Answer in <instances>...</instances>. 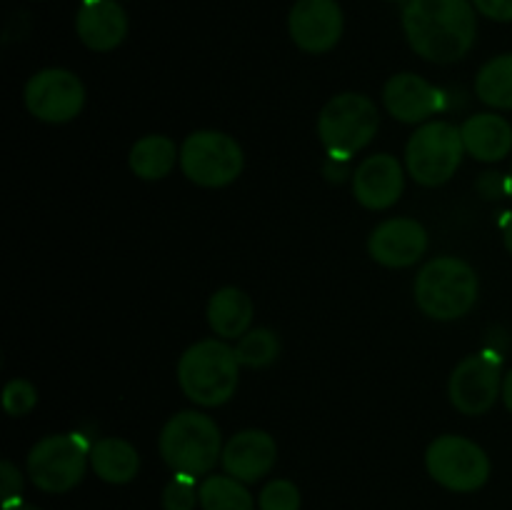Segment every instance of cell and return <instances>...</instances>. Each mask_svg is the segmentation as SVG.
I'll list each match as a JSON object with an SVG mask.
<instances>
[{
	"instance_id": "1",
	"label": "cell",
	"mask_w": 512,
	"mask_h": 510,
	"mask_svg": "<svg viewBox=\"0 0 512 510\" xmlns=\"http://www.w3.org/2000/svg\"><path fill=\"white\" fill-rule=\"evenodd\" d=\"M475 13L473 0H408L403 8L405 38L428 63H458L475 45Z\"/></svg>"
},
{
	"instance_id": "2",
	"label": "cell",
	"mask_w": 512,
	"mask_h": 510,
	"mask_svg": "<svg viewBox=\"0 0 512 510\" xmlns=\"http://www.w3.org/2000/svg\"><path fill=\"white\" fill-rule=\"evenodd\" d=\"M240 383V360L225 340L208 338L190 345L178 360V385L190 403L218 408L235 395Z\"/></svg>"
},
{
	"instance_id": "3",
	"label": "cell",
	"mask_w": 512,
	"mask_h": 510,
	"mask_svg": "<svg viewBox=\"0 0 512 510\" xmlns=\"http://www.w3.org/2000/svg\"><path fill=\"white\" fill-rule=\"evenodd\" d=\"M160 458L175 473L208 475L223 458V435L218 423L200 410H180L165 420L158 438Z\"/></svg>"
},
{
	"instance_id": "4",
	"label": "cell",
	"mask_w": 512,
	"mask_h": 510,
	"mask_svg": "<svg viewBox=\"0 0 512 510\" xmlns=\"http://www.w3.org/2000/svg\"><path fill=\"white\" fill-rule=\"evenodd\" d=\"M478 275L455 255L428 260L415 275V303L433 320H458L478 303Z\"/></svg>"
},
{
	"instance_id": "5",
	"label": "cell",
	"mask_w": 512,
	"mask_h": 510,
	"mask_svg": "<svg viewBox=\"0 0 512 510\" xmlns=\"http://www.w3.org/2000/svg\"><path fill=\"white\" fill-rule=\"evenodd\" d=\"M380 130L378 105L360 93L333 95L318 118V138L328 158L350 160Z\"/></svg>"
},
{
	"instance_id": "6",
	"label": "cell",
	"mask_w": 512,
	"mask_h": 510,
	"mask_svg": "<svg viewBox=\"0 0 512 510\" xmlns=\"http://www.w3.org/2000/svg\"><path fill=\"white\" fill-rule=\"evenodd\" d=\"M95 440L83 430L75 433H58L38 440L30 448L25 468L38 490L50 495H60L73 490L85 478L90 465V448Z\"/></svg>"
},
{
	"instance_id": "7",
	"label": "cell",
	"mask_w": 512,
	"mask_h": 510,
	"mask_svg": "<svg viewBox=\"0 0 512 510\" xmlns=\"http://www.w3.org/2000/svg\"><path fill=\"white\" fill-rule=\"evenodd\" d=\"M465 145L458 125L448 120L423 123L405 145V170L425 188H440L458 173Z\"/></svg>"
},
{
	"instance_id": "8",
	"label": "cell",
	"mask_w": 512,
	"mask_h": 510,
	"mask_svg": "<svg viewBox=\"0 0 512 510\" xmlns=\"http://www.w3.org/2000/svg\"><path fill=\"white\" fill-rule=\"evenodd\" d=\"M245 168L238 140L220 130H195L180 145V170L200 188H225Z\"/></svg>"
},
{
	"instance_id": "9",
	"label": "cell",
	"mask_w": 512,
	"mask_h": 510,
	"mask_svg": "<svg viewBox=\"0 0 512 510\" xmlns=\"http://www.w3.org/2000/svg\"><path fill=\"white\" fill-rule=\"evenodd\" d=\"M430 478L453 493H473L490 478V458L478 443L463 435H440L425 450Z\"/></svg>"
},
{
	"instance_id": "10",
	"label": "cell",
	"mask_w": 512,
	"mask_h": 510,
	"mask_svg": "<svg viewBox=\"0 0 512 510\" xmlns=\"http://www.w3.org/2000/svg\"><path fill=\"white\" fill-rule=\"evenodd\" d=\"M25 108L43 123H70L85 108V85L65 68H45L25 83Z\"/></svg>"
},
{
	"instance_id": "11",
	"label": "cell",
	"mask_w": 512,
	"mask_h": 510,
	"mask_svg": "<svg viewBox=\"0 0 512 510\" xmlns=\"http://www.w3.org/2000/svg\"><path fill=\"white\" fill-rule=\"evenodd\" d=\"M503 355L475 353L460 360L448 383L450 403L463 415H483L503 393Z\"/></svg>"
},
{
	"instance_id": "12",
	"label": "cell",
	"mask_w": 512,
	"mask_h": 510,
	"mask_svg": "<svg viewBox=\"0 0 512 510\" xmlns=\"http://www.w3.org/2000/svg\"><path fill=\"white\" fill-rule=\"evenodd\" d=\"M345 18L338 0H295L288 15L293 43L310 55L330 53L343 38Z\"/></svg>"
},
{
	"instance_id": "13",
	"label": "cell",
	"mask_w": 512,
	"mask_h": 510,
	"mask_svg": "<svg viewBox=\"0 0 512 510\" xmlns=\"http://www.w3.org/2000/svg\"><path fill=\"white\" fill-rule=\"evenodd\" d=\"M383 105L400 123H425L448 108V93L415 73H398L385 83Z\"/></svg>"
},
{
	"instance_id": "14",
	"label": "cell",
	"mask_w": 512,
	"mask_h": 510,
	"mask_svg": "<svg viewBox=\"0 0 512 510\" xmlns=\"http://www.w3.org/2000/svg\"><path fill=\"white\" fill-rule=\"evenodd\" d=\"M428 250V230L415 218L383 220L368 238V253L385 268H410Z\"/></svg>"
},
{
	"instance_id": "15",
	"label": "cell",
	"mask_w": 512,
	"mask_h": 510,
	"mask_svg": "<svg viewBox=\"0 0 512 510\" xmlns=\"http://www.w3.org/2000/svg\"><path fill=\"white\" fill-rule=\"evenodd\" d=\"M405 190V170L390 153L368 155L353 173V195L363 208L385 210L400 200Z\"/></svg>"
},
{
	"instance_id": "16",
	"label": "cell",
	"mask_w": 512,
	"mask_h": 510,
	"mask_svg": "<svg viewBox=\"0 0 512 510\" xmlns=\"http://www.w3.org/2000/svg\"><path fill=\"white\" fill-rule=\"evenodd\" d=\"M275 460H278V445H275L273 435L258 428H248L235 433L225 443L220 463H223L225 473L233 478L243 480V483H258L273 470Z\"/></svg>"
},
{
	"instance_id": "17",
	"label": "cell",
	"mask_w": 512,
	"mask_h": 510,
	"mask_svg": "<svg viewBox=\"0 0 512 510\" xmlns=\"http://www.w3.org/2000/svg\"><path fill=\"white\" fill-rule=\"evenodd\" d=\"M128 13L120 0H88L75 15V33L85 48L95 53L115 50L128 38Z\"/></svg>"
},
{
	"instance_id": "18",
	"label": "cell",
	"mask_w": 512,
	"mask_h": 510,
	"mask_svg": "<svg viewBox=\"0 0 512 510\" xmlns=\"http://www.w3.org/2000/svg\"><path fill=\"white\" fill-rule=\"evenodd\" d=\"M465 153L480 163H498L512 150V125L498 113L470 115L460 125Z\"/></svg>"
},
{
	"instance_id": "19",
	"label": "cell",
	"mask_w": 512,
	"mask_h": 510,
	"mask_svg": "<svg viewBox=\"0 0 512 510\" xmlns=\"http://www.w3.org/2000/svg\"><path fill=\"white\" fill-rule=\"evenodd\" d=\"M208 323L223 340H240L253 323V300L235 285L215 290L208 300Z\"/></svg>"
},
{
	"instance_id": "20",
	"label": "cell",
	"mask_w": 512,
	"mask_h": 510,
	"mask_svg": "<svg viewBox=\"0 0 512 510\" xmlns=\"http://www.w3.org/2000/svg\"><path fill=\"white\" fill-rule=\"evenodd\" d=\"M90 468L110 485H125L140 473V455L123 438H100L90 448Z\"/></svg>"
},
{
	"instance_id": "21",
	"label": "cell",
	"mask_w": 512,
	"mask_h": 510,
	"mask_svg": "<svg viewBox=\"0 0 512 510\" xmlns=\"http://www.w3.org/2000/svg\"><path fill=\"white\" fill-rule=\"evenodd\" d=\"M178 158L180 153L173 138L145 135V138L135 140V145L130 148L128 163L140 180H163L173 173Z\"/></svg>"
},
{
	"instance_id": "22",
	"label": "cell",
	"mask_w": 512,
	"mask_h": 510,
	"mask_svg": "<svg viewBox=\"0 0 512 510\" xmlns=\"http://www.w3.org/2000/svg\"><path fill=\"white\" fill-rule=\"evenodd\" d=\"M475 95L490 108L512 110V53L498 55L478 70Z\"/></svg>"
},
{
	"instance_id": "23",
	"label": "cell",
	"mask_w": 512,
	"mask_h": 510,
	"mask_svg": "<svg viewBox=\"0 0 512 510\" xmlns=\"http://www.w3.org/2000/svg\"><path fill=\"white\" fill-rule=\"evenodd\" d=\"M200 508L203 510H255V500L243 480L233 475H208L200 483Z\"/></svg>"
},
{
	"instance_id": "24",
	"label": "cell",
	"mask_w": 512,
	"mask_h": 510,
	"mask_svg": "<svg viewBox=\"0 0 512 510\" xmlns=\"http://www.w3.org/2000/svg\"><path fill=\"white\" fill-rule=\"evenodd\" d=\"M240 365L245 368H265L280 355V338L270 328H250L235 345Z\"/></svg>"
},
{
	"instance_id": "25",
	"label": "cell",
	"mask_w": 512,
	"mask_h": 510,
	"mask_svg": "<svg viewBox=\"0 0 512 510\" xmlns=\"http://www.w3.org/2000/svg\"><path fill=\"white\" fill-rule=\"evenodd\" d=\"M200 503V485L193 475L175 473L163 490V510H195Z\"/></svg>"
},
{
	"instance_id": "26",
	"label": "cell",
	"mask_w": 512,
	"mask_h": 510,
	"mask_svg": "<svg viewBox=\"0 0 512 510\" xmlns=\"http://www.w3.org/2000/svg\"><path fill=\"white\" fill-rule=\"evenodd\" d=\"M300 490L293 480H270L268 485H263L258 498V508L260 510H300Z\"/></svg>"
},
{
	"instance_id": "27",
	"label": "cell",
	"mask_w": 512,
	"mask_h": 510,
	"mask_svg": "<svg viewBox=\"0 0 512 510\" xmlns=\"http://www.w3.org/2000/svg\"><path fill=\"white\" fill-rule=\"evenodd\" d=\"M35 405H38V390L30 380H8V385L3 388V408L10 418H23Z\"/></svg>"
},
{
	"instance_id": "28",
	"label": "cell",
	"mask_w": 512,
	"mask_h": 510,
	"mask_svg": "<svg viewBox=\"0 0 512 510\" xmlns=\"http://www.w3.org/2000/svg\"><path fill=\"white\" fill-rule=\"evenodd\" d=\"M0 493H3V508L23 503L20 500V493H23V475H20V470L10 460L0 463Z\"/></svg>"
},
{
	"instance_id": "29",
	"label": "cell",
	"mask_w": 512,
	"mask_h": 510,
	"mask_svg": "<svg viewBox=\"0 0 512 510\" xmlns=\"http://www.w3.org/2000/svg\"><path fill=\"white\" fill-rule=\"evenodd\" d=\"M475 10L495 23H512V0H473Z\"/></svg>"
},
{
	"instance_id": "30",
	"label": "cell",
	"mask_w": 512,
	"mask_h": 510,
	"mask_svg": "<svg viewBox=\"0 0 512 510\" xmlns=\"http://www.w3.org/2000/svg\"><path fill=\"white\" fill-rule=\"evenodd\" d=\"M478 193L483 195V198L488 200H495V198H505L508 195V185H505V175L500 173H493V170H488V173H483L478 178Z\"/></svg>"
},
{
	"instance_id": "31",
	"label": "cell",
	"mask_w": 512,
	"mask_h": 510,
	"mask_svg": "<svg viewBox=\"0 0 512 510\" xmlns=\"http://www.w3.org/2000/svg\"><path fill=\"white\" fill-rule=\"evenodd\" d=\"M500 398H503L505 408H508L510 413H512V370H508V373H505V378H503V393H500Z\"/></svg>"
},
{
	"instance_id": "32",
	"label": "cell",
	"mask_w": 512,
	"mask_h": 510,
	"mask_svg": "<svg viewBox=\"0 0 512 510\" xmlns=\"http://www.w3.org/2000/svg\"><path fill=\"white\" fill-rule=\"evenodd\" d=\"M503 243L508 248V253L512 255V213H508V218L503 220Z\"/></svg>"
},
{
	"instance_id": "33",
	"label": "cell",
	"mask_w": 512,
	"mask_h": 510,
	"mask_svg": "<svg viewBox=\"0 0 512 510\" xmlns=\"http://www.w3.org/2000/svg\"><path fill=\"white\" fill-rule=\"evenodd\" d=\"M3 510H40V508H35V505H28V503H15V505H8V508H3Z\"/></svg>"
},
{
	"instance_id": "34",
	"label": "cell",
	"mask_w": 512,
	"mask_h": 510,
	"mask_svg": "<svg viewBox=\"0 0 512 510\" xmlns=\"http://www.w3.org/2000/svg\"><path fill=\"white\" fill-rule=\"evenodd\" d=\"M505 185H508V198H512V165L508 173H505Z\"/></svg>"
},
{
	"instance_id": "35",
	"label": "cell",
	"mask_w": 512,
	"mask_h": 510,
	"mask_svg": "<svg viewBox=\"0 0 512 510\" xmlns=\"http://www.w3.org/2000/svg\"><path fill=\"white\" fill-rule=\"evenodd\" d=\"M80 3H88V0H80Z\"/></svg>"
},
{
	"instance_id": "36",
	"label": "cell",
	"mask_w": 512,
	"mask_h": 510,
	"mask_svg": "<svg viewBox=\"0 0 512 510\" xmlns=\"http://www.w3.org/2000/svg\"><path fill=\"white\" fill-rule=\"evenodd\" d=\"M395 3H400V0H395ZM405 3H408V0H405Z\"/></svg>"
}]
</instances>
